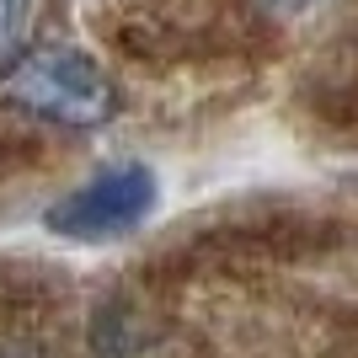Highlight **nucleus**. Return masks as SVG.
Listing matches in <instances>:
<instances>
[{"label":"nucleus","mask_w":358,"mask_h":358,"mask_svg":"<svg viewBox=\"0 0 358 358\" xmlns=\"http://www.w3.org/2000/svg\"><path fill=\"white\" fill-rule=\"evenodd\" d=\"M11 102L43 123H59V129H102L118 113V96H113V80L102 75V64L59 43L32 48L27 59H16Z\"/></svg>","instance_id":"nucleus-1"},{"label":"nucleus","mask_w":358,"mask_h":358,"mask_svg":"<svg viewBox=\"0 0 358 358\" xmlns=\"http://www.w3.org/2000/svg\"><path fill=\"white\" fill-rule=\"evenodd\" d=\"M155 209V171L150 166H107L86 187H75L48 209V230H59L70 241H113L129 236L145 214Z\"/></svg>","instance_id":"nucleus-2"},{"label":"nucleus","mask_w":358,"mask_h":358,"mask_svg":"<svg viewBox=\"0 0 358 358\" xmlns=\"http://www.w3.org/2000/svg\"><path fill=\"white\" fill-rule=\"evenodd\" d=\"M22 32H27V0H0V64L16 59Z\"/></svg>","instance_id":"nucleus-3"},{"label":"nucleus","mask_w":358,"mask_h":358,"mask_svg":"<svg viewBox=\"0 0 358 358\" xmlns=\"http://www.w3.org/2000/svg\"><path fill=\"white\" fill-rule=\"evenodd\" d=\"M278 6H289V11H299V6H310V0H278Z\"/></svg>","instance_id":"nucleus-4"}]
</instances>
